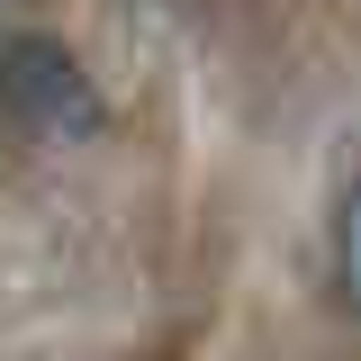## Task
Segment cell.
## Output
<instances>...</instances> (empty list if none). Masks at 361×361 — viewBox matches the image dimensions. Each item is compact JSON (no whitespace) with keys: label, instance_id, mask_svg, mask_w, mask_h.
I'll use <instances>...</instances> for the list:
<instances>
[{"label":"cell","instance_id":"1","mask_svg":"<svg viewBox=\"0 0 361 361\" xmlns=\"http://www.w3.org/2000/svg\"><path fill=\"white\" fill-rule=\"evenodd\" d=\"M0 118L45 145H82L99 127V90H90L82 54L54 37H9L0 45Z\"/></svg>","mask_w":361,"mask_h":361},{"label":"cell","instance_id":"2","mask_svg":"<svg viewBox=\"0 0 361 361\" xmlns=\"http://www.w3.org/2000/svg\"><path fill=\"white\" fill-rule=\"evenodd\" d=\"M334 271H343V298L361 307V180L343 199V217H334Z\"/></svg>","mask_w":361,"mask_h":361}]
</instances>
